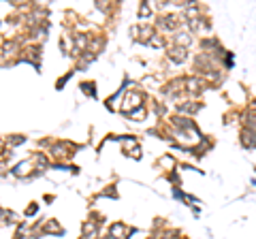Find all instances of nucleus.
Listing matches in <instances>:
<instances>
[{"instance_id":"obj_1","label":"nucleus","mask_w":256,"mask_h":239,"mask_svg":"<svg viewBox=\"0 0 256 239\" xmlns=\"http://www.w3.org/2000/svg\"><path fill=\"white\" fill-rule=\"evenodd\" d=\"M130 233H132V228H128L124 222H116V224L109 226V237H114V239H128Z\"/></svg>"},{"instance_id":"obj_2","label":"nucleus","mask_w":256,"mask_h":239,"mask_svg":"<svg viewBox=\"0 0 256 239\" xmlns=\"http://www.w3.org/2000/svg\"><path fill=\"white\" fill-rule=\"evenodd\" d=\"M43 233H45V235H62L64 228H62L56 220H50V222H47V224L43 226Z\"/></svg>"},{"instance_id":"obj_3","label":"nucleus","mask_w":256,"mask_h":239,"mask_svg":"<svg viewBox=\"0 0 256 239\" xmlns=\"http://www.w3.org/2000/svg\"><path fill=\"white\" fill-rule=\"evenodd\" d=\"M169 58L173 62H184L186 60V47H173V50L169 52Z\"/></svg>"},{"instance_id":"obj_4","label":"nucleus","mask_w":256,"mask_h":239,"mask_svg":"<svg viewBox=\"0 0 256 239\" xmlns=\"http://www.w3.org/2000/svg\"><path fill=\"white\" fill-rule=\"evenodd\" d=\"M82 237H84V239H94V237H96V224H92V222H86Z\"/></svg>"},{"instance_id":"obj_5","label":"nucleus","mask_w":256,"mask_h":239,"mask_svg":"<svg viewBox=\"0 0 256 239\" xmlns=\"http://www.w3.org/2000/svg\"><path fill=\"white\" fill-rule=\"evenodd\" d=\"M186 86H188V90H190V92L201 90V82H198V79H186Z\"/></svg>"},{"instance_id":"obj_6","label":"nucleus","mask_w":256,"mask_h":239,"mask_svg":"<svg viewBox=\"0 0 256 239\" xmlns=\"http://www.w3.org/2000/svg\"><path fill=\"white\" fill-rule=\"evenodd\" d=\"M150 45H154V47H162L164 45V41L160 38L158 34H154V38H150Z\"/></svg>"},{"instance_id":"obj_7","label":"nucleus","mask_w":256,"mask_h":239,"mask_svg":"<svg viewBox=\"0 0 256 239\" xmlns=\"http://www.w3.org/2000/svg\"><path fill=\"white\" fill-rule=\"evenodd\" d=\"M139 15H141V18H143V15H150V6L148 4H141L139 6Z\"/></svg>"},{"instance_id":"obj_8","label":"nucleus","mask_w":256,"mask_h":239,"mask_svg":"<svg viewBox=\"0 0 256 239\" xmlns=\"http://www.w3.org/2000/svg\"><path fill=\"white\" fill-rule=\"evenodd\" d=\"M24 143V137H11V146H20Z\"/></svg>"},{"instance_id":"obj_9","label":"nucleus","mask_w":256,"mask_h":239,"mask_svg":"<svg viewBox=\"0 0 256 239\" xmlns=\"http://www.w3.org/2000/svg\"><path fill=\"white\" fill-rule=\"evenodd\" d=\"M32 214H36V205H34V203H32V205H30V210L26 212V216H32Z\"/></svg>"}]
</instances>
